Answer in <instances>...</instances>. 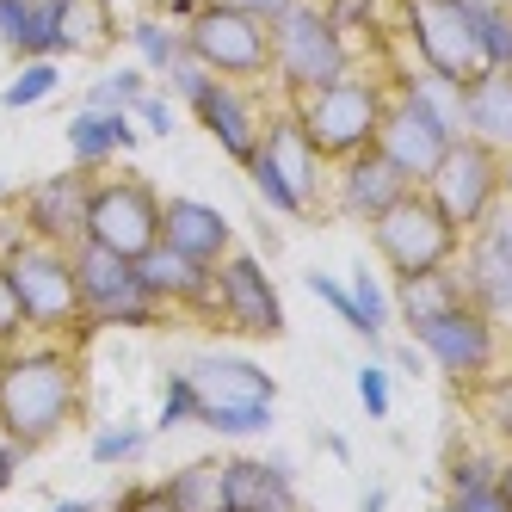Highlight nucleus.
<instances>
[{"instance_id":"obj_53","label":"nucleus","mask_w":512,"mask_h":512,"mask_svg":"<svg viewBox=\"0 0 512 512\" xmlns=\"http://www.w3.org/2000/svg\"><path fill=\"white\" fill-rule=\"evenodd\" d=\"M50 512H99V506H93V500H56Z\"/></svg>"},{"instance_id":"obj_14","label":"nucleus","mask_w":512,"mask_h":512,"mask_svg":"<svg viewBox=\"0 0 512 512\" xmlns=\"http://www.w3.org/2000/svg\"><path fill=\"white\" fill-rule=\"evenodd\" d=\"M469 235H475L469 241V266H463L469 303L482 315H494V321H512V204L500 198Z\"/></svg>"},{"instance_id":"obj_6","label":"nucleus","mask_w":512,"mask_h":512,"mask_svg":"<svg viewBox=\"0 0 512 512\" xmlns=\"http://www.w3.org/2000/svg\"><path fill=\"white\" fill-rule=\"evenodd\" d=\"M68 260H75L87 327H155L167 315V303L149 297L136 260H124V253L99 247V241H75V247H68Z\"/></svg>"},{"instance_id":"obj_29","label":"nucleus","mask_w":512,"mask_h":512,"mask_svg":"<svg viewBox=\"0 0 512 512\" xmlns=\"http://www.w3.org/2000/svg\"><path fill=\"white\" fill-rule=\"evenodd\" d=\"M303 284H309L315 297L346 321V334H352V340H364L371 352H383V340H389V334H377V327H371V315H364V309H358V297H352V284H340L334 272H303Z\"/></svg>"},{"instance_id":"obj_2","label":"nucleus","mask_w":512,"mask_h":512,"mask_svg":"<svg viewBox=\"0 0 512 512\" xmlns=\"http://www.w3.org/2000/svg\"><path fill=\"white\" fill-rule=\"evenodd\" d=\"M0 272H7L13 297L31 321V334H81L87 309H81V284H75V260L68 247L44 241V235H0Z\"/></svg>"},{"instance_id":"obj_49","label":"nucleus","mask_w":512,"mask_h":512,"mask_svg":"<svg viewBox=\"0 0 512 512\" xmlns=\"http://www.w3.org/2000/svg\"><path fill=\"white\" fill-rule=\"evenodd\" d=\"M204 7V0H161V13H167V25H186L192 13Z\"/></svg>"},{"instance_id":"obj_34","label":"nucleus","mask_w":512,"mask_h":512,"mask_svg":"<svg viewBox=\"0 0 512 512\" xmlns=\"http://www.w3.org/2000/svg\"><path fill=\"white\" fill-rule=\"evenodd\" d=\"M475 38L494 75H512V7H475Z\"/></svg>"},{"instance_id":"obj_24","label":"nucleus","mask_w":512,"mask_h":512,"mask_svg":"<svg viewBox=\"0 0 512 512\" xmlns=\"http://www.w3.org/2000/svg\"><path fill=\"white\" fill-rule=\"evenodd\" d=\"M463 136L512 155V75H488L463 87Z\"/></svg>"},{"instance_id":"obj_56","label":"nucleus","mask_w":512,"mask_h":512,"mask_svg":"<svg viewBox=\"0 0 512 512\" xmlns=\"http://www.w3.org/2000/svg\"><path fill=\"white\" fill-rule=\"evenodd\" d=\"M463 7H512V0H463Z\"/></svg>"},{"instance_id":"obj_15","label":"nucleus","mask_w":512,"mask_h":512,"mask_svg":"<svg viewBox=\"0 0 512 512\" xmlns=\"http://www.w3.org/2000/svg\"><path fill=\"white\" fill-rule=\"evenodd\" d=\"M216 315L229 327L253 340H278L284 334V303H278V284L266 278V266L253 260V253H229L223 266H216Z\"/></svg>"},{"instance_id":"obj_9","label":"nucleus","mask_w":512,"mask_h":512,"mask_svg":"<svg viewBox=\"0 0 512 512\" xmlns=\"http://www.w3.org/2000/svg\"><path fill=\"white\" fill-rule=\"evenodd\" d=\"M87 241L124 253V260H142L161 241V192L142 173H93Z\"/></svg>"},{"instance_id":"obj_32","label":"nucleus","mask_w":512,"mask_h":512,"mask_svg":"<svg viewBox=\"0 0 512 512\" xmlns=\"http://www.w3.org/2000/svg\"><path fill=\"white\" fill-rule=\"evenodd\" d=\"M149 445H155V426H142V420L99 426V432H93V463H99V469H118V463H136Z\"/></svg>"},{"instance_id":"obj_22","label":"nucleus","mask_w":512,"mask_h":512,"mask_svg":"<svg viewBox=\"0 0 512 512\" xmlns=\"http://www.w3.org/2000/svg\"><path fill=\"white\" fill-rule=\"evenodd\" d=\"M229 512H303L297 475L284 457H229Z\"/></svg>"},{"instance_id":"obj_54","label":"nucleus","mask_w":512,"mask_h":512,"mask_svg":"<svg viewBox=\"0 0 512 512\" xmlns=\"http://www.w3.org/2000/svg\"><path fill=\"white\" fill-rule=\"evenodd\" d=\"M500 198L512 204V155H506V167H500Z\"/></svg>"},{"instance_id":"obj_40","label":"nucleus","mask_w":512,"mask_h":512,"mask_svg":"<svg viewBox=\"0 0 512 512\" xmlns=\"http://www.w3.org/2000/svg\"><path fill=\"white\" fill-rule=\"evenodd\" d=\"M488 482H500V463H494L488 451H463V457L451 463V488H457V494H469V488H488Z\"/></svg>"},{"instance_id":"obj_37","label":"nucleus","mask_w":512,"mask_h":512,"mask_svg":"<svg viewBox=\"0 0 512 512\" xmlns=\"http://www.w3.org/2000/svg\"><path fill=\"white\" fill-rule=\"evenodd\" d=\"M204 81H210V68H204L192 50H179V62H173L167 75H161V93H167V99H179V105H192Z\"/></svg>"},{"instance_id":"obj_4","label":"nucleus","mask_w":512,"mask_h":512,"mask_svg":"<svg viewBox=\"0 0 512 512\" xmlns=\"http://www.w3.org/2000/svg\"><path fill=\"white\" fill-rule=\"evenodd\" d=\"M346 68H352V38L327 19L321 0H297L284 19H272V81L290 99L340 81Z\"/></svg>"},{"instance_id":"obj_10","label":"nucleus","mask_w":512,"mask_h":512,"mask_svg":"<svg viewBox=\"0 0 512 512\" xmlns=\"http://www.w3.org/2000/svg\"><path fill=\"white\" fill-rule=\"evenodd\" d=\"M500 167H506L500 149H488V142H475V136H457L420 192H426V198H432V204L469 235V229L500 204Z\"/></svg>"},{"instance_id":"obj_3","label":"nucleus","mask_w":512,"mask_h":512,"mask_svg":"<svg viewBox=\"0 0 512 512\" xmlns=\"http://www.w3.org/2000/svg\"><path fill=\"white\" fill-rule=\"evenodd\" d=\"M297 105V118L303 130L315 136V149L327 155V167H340L346 155L358 149H371L377 130H383V112H389V93L377 75H358V68H346L340 81H327L303 99H290Z\"/></svg>"},{"instance_id":"obj_58","label":"nucleus","mask_w":512,"mask_h":512,"mask_svg":"<svg viewBox=\"0 0 512 512\" xmlns=\"http://www.w3.org/2000/svg\"><path fill=\"white\" fill-rule=\"evenodd\" d=\"M438 512H457V506H438Z\"/></svg>"},{"instance_id":"obj_55","label":"nucleus","mask_w":512,"mask_h":512,"mask_svg":"<svg viewBox=\"0 0 512 512\" xmlns=\"http://www.w3.org/2000/svg\"><path fill=\"white\" fill-rule=\"evenodd\" d=\"M13 198H19V192H13V179H7V173H0V210H7Z\"/></svg>"},{"instance_id":"obj_44","label":"nucleus","mask_w":512,"mask_h":512,"mask_svg":"<svg viewBox=\"0 0 512 512\" xmlns=\"http://www.w3.org/2000/svg\"><path fill=\"white\" fill-rule=\"evenodd\" d=\"M451 506H457V512H512V494H506L500 482H488V488H469V494H457Z\"/></svg>"},{"instance_id":"obj_47","label":"nucleus","mask_w":512,"mask_h":512,"mask_svg":"<svg viewBox=\"0 0 512 512\" xmlns=\"http://www.w3.org/2000/svg\"><path fill=\"white\" fill-rule=\"evenodd\" d=\"M112 512H161V488H130V494H118Z\"/></svg>"},{"instance_id":"obj_19","label":"nucleus","mask_w":512,"mask_h":512,"mask_svg":"<svg viewBox=\"0 0 512 512\" xmlns=\"http://www.w3.org/2000/svg\"><path fill=\"white\" fill-rule=\"evenodd\" d=\"M161 241L173 253H186L198 266H223L235 253V229L216 204H198V198H161Z\"/></svg>"},{"instance_id":"obj_17","label":"nucleus","mask_w":512,"mask_h":512,"mask_svg":"<svg viewBox=\"0 0 512 512\" xmlns=\"http://www.w3.org/2000/svg\"><path fill=\"white\" fill-rule=\"evenodd\" d=\"M192 118L204 124V136H216V149H223L229 161H253L260 155V130H266V112H260V99H253L241 81H223V75H210L192 99Z\"/></svg>"},{"instance_id":"obj_57","label":"nucleus","mask_w":512,"mask_h":512,"mask_svg":"<svg viewBox=\"0 0 512 512\" xmlns=\"http://www.w3.org/2000/svg\"><path fill=\"white\" fill-rule=\"evenodd\" d=\"M500 488H506V494H512V463H506V469H500Z\"/></svg>"},{"instance_id":"obj_31","label":"nucleus","mask_w":512,"mask_h":512,"mask_svg":"<svg viewBox=\"0 0 512 512\" xmlns=\"http://www.w3.org/2000/svg\"><path fill=\"white\" fill-rule=\"evenodd\" d=\"M198 426L216 438H266L278 414H272V401H235V408H198Z\"/></svg>"},{"instance_id":"obj_33","label":"nucleus","mask_w":512,"mask_h":512,"mask_svg":"<svg viewBox=\"0 0 512 512\" xmlns=\"http://www.w3.org/2000/svg\"><path fill=\"white\" fill-rule=\"evenodd\" d=\"M155 87V75H149V68H112V75H99L93 87H87V105H93V112H130V105L142 99V93H149Z\"/></svg>"},{"instance_id":"obj_23","label":"nucleus","mask_w":512,"mask_h":512,"mask_svg":"<svg viewBox=\"0 0 512 512\" xmlns=\"http://www.w3.org/2000/svg\"><path fill=\"white\" fill-rule=\"evenodd\" d=\"M142 142L136 118L130 112H93V105H81L75 118H68V161L87 167V173H105L118 155H130Z\"/></svg>"},{"instance_id":"obj_36","label":"nucleus","mask_w":512,"mask_h":512,"mask_svg":"<svg viewBox=\"0 0 512 512\" xmlns=\"http://www.w3.org/2000/svg\"><path fill=\"white\" fill-rule=\"evenodd\" d=\"M247 179H253V192H260V204H266L272 216H309V210L297 204V192H290V186H284V179H278V173H272L260 155L247 161Z\"/></svg>"},{"instance_id":"obj_50","label":"nucleus","mask_w":512,"mask_h":512,"mask_svg":"<svg viewBox=\"0 0 512 512\" xmlns=\"http://www.w3.org/2000/svg\"><path fill=\"white\" fill-rule=\"evenodd\" d=\"M395 364H401L408 377H420V371H426V352H420V346H395Z\"/></svg>"},{"instance_id":"obj_41","label":"nucleus","mask_w":512,"mask_h":512,"mask_svg":"<svg viewBox=\"0 0 512 512\" xmlns=\"http://www.w3.org/2000/svg\"><path fill=\"white\" fill-rule=\"evenodd\" d=\"M358 401H364L371 420H389V371H383V364H364V371H358Z\"/></svg>"},{"instance_id":"obj_45","label":"nucleus","mask_w":512,"mask_h":512,"mask_svg":"<svg viewBox=\"0 0 512 512\" xmlns=\"http://www.w3.org/2000/svg\"><path fill=\"white\" fill-rule=\"evenodd\" d=\"M488 426L512 445V377H500V383L488 389Z\"/></svg>"},{"instance_id":"obj_38","label":"nucleus","mask_w":512,"mask_h":512,"mask_svg":"<svg viewBox=\"0 0 512 512\" xmlns=\"http://www.w3.org/2000/svg\"><path fill=\"white\" fill-rule=\"evenodd\" d=\"M130 118H136V130L149 136V142H161V136H173V99L161 87H149V93L130 105Z\"/></svg>"},{"instance_id":"obj_26","label":"nucleus","mask_w":512,"mask_h":512,"mask_svg":"<svg viewBox=\"0 0 512 512\" xmlns=\"http://www.w3.org/2000/svg\"><path fill=\"white\" fill-rule=\"evenodd\" d=\"M161 512H229V469L216 457H198L161 482Z\"/></svg>"},{"instance_id":"obj_27","label":"nucleus","mask_w":512,"mask_h":512,"mask_svg":"<svg viewBox=\"0 0 512 512\" xmlns=\"http://www.w3.org/2000/svg\"><path fill=\"white\" fill-rule=\"evenodd\" d=\"M457 303H469V290H463V278H457L451 266L395 278V309H401V321H408V327H420V321H432V315H445V309H457Z\"/></svg>"},{"instance_id":"obj_25","label":"nucleus","mask_w":512,"mask_h":512,"mask_svg":"<svg viewBox=\"0 0 512 512\" xmlns=\"http://www.w3.org/2000/svg\"><path fill=\"white\" fill-rule=\"evenodd\" d=\"M50 13H56V62H62V56L105 50V44L118 38L112 0H50Z\"/></svg>"},{"instance_id":"obj_39","label":"nucleus","mask_w":512,"mask_h":512,"mask_svg":"<svg viewBox=\"0 0 512 512\" xmlns=\"http://www.w3.org/2000/svg\"><path fill=\"white\" fill-rule=\"evenodd\" d=\"M352 297H358V309H364V315H371L377 334L395 321V303H389V290L377 284V272H352Z\"/></svg>"},{"instance_id":"obj_5","label":"nucleus","mask_w":512,"mask_h":512,"mask_svg":"<svg viewBox=\"0 0 512 512\" xmlns=\"http://www.w3.org/2000/svg\"><path fill=\"white\" fill-rule=\"evenodd\" d=\"M371 241H377V260H383L395 278L451 266L457 253H463V229H457L420 186H414L408 198H395V204L377 216V223H371Z\"/></svg>"},{"instance_id":"obj_1","label":"nucleus","mask_w":512,"mask_h":512,"mask_svg":"<svg viewBox=\"0 0 512 512\" xmlns=\"http://www.w3.org/2000/svg\"><path fill=\"white\" fill-rule=\"evenodd\" d=\"M81 408V364L62 346H7L0 352V438L31 457L38 445L75 420Z\"/></svg>"},{"instance_id":"obj_8","label":"nucleus","mask_w":512,"mask_h":512,"mask_svg":"<svg viewBox=\"0 0 512 512\" xmlns=\"http://www.w3.org/2000/svg\"><path fill=\"white\" fill-rule=\"evenodd\" d=\"M401 25H408V44L426 62V75L438 81H482L488 62H482V38H475V7L463 0H395Z\"/></svg>"},{"instance_id":"obj_11","label":"nucleus","mask_w":512,"mask_h":512,"mask_svg":"<svg viewBox=\"0 0 512 512\" xmlns=\"http://www.w3.org/2000/svg\"><path fill=\"white\" fill-rule=\"evenodd\" d=\"M451 142H457V130L438 118L414 87H395L389 112H383V130H377V149H383L401 173H408L414 186H426V179H432V167L445 161Z\"/></svg>"},{"instance_id":"obj_35","label":"nucleus","mask_w":512,"mask_h":512,"mask_svg":"<svg viewBox=\"0 0 512 512\" xmlns=\"http://www.w3.org/2000/svg\"><path fill=\"white\" fill-rule=\"evenodd\" d=\"M179 426H198V389L186 371L161 383V414H155V432H179Z\"/></svg>"},{"instance_id":"obj_16","label":"nucleus","mask_w":512,"mask_h":512,"mask_svg":"<svg viewBox=\"0 0 512 512\" xmlns=\"http://www.w3.org/2000/svg\"><path fill=\"white\" fill-rule=\"evenodd\" d=\"M260 161L284 179L290 192H297V204H303V210H315V204H321V192H327V155L315 149V136L303 130L297 105H284V112H266V130H260Z\"/></svg>"},{"instance_id":"obj_12","label":"nucleus","mask_w":512,"mask_h":512,"mask_svg":"<svg viewBox=\"0 0 512 512\" xmlns=\"http://www.w3.org/2000/svg\"><path fill=\"white\" fill-rule=\"evenodd\" d=\"M408 334H414V346L426 352V364H438L445 377H482L488 364H494V346H500L494 315H482L475 303H457V309H445V315L408 327Z\"/></svg>"},{"instance_id":"obj_21","label":"nucleus","mask_w":512,"mask_h":512,"mask_svg":"<svg viewBox=\"0 0 512 512\" xmlns=\"http://www.w3.org/2000/svg\"><path fill=\"white\" fill-rule=\"evenodd\" d=\"M136 272H142V284H149L155 303H179V309L216 315V266H198V260H186V253H173L167 241H155L136 260Z\"/></svg>"},{"instance_id":"obj_13","label":"nucleus","mask_w":512,"mask_h":512,"mask_svg":"<svg viewBox=\"0 0 512 512\" xmlns=\"http://www.w3.org/2000/svg\"><path fill=\"white\" fill-rule=\"evenodd\" d=\"M87 204H93V173H87V167L50 173V179H38V186H25V192L13 198L19 229H25V235H44V241H56V247L87 241Z\"/></svg>"},{"instance_id":"obj_30","label":"nucleus","mask_w":512,"mask_h":512,"mask_svg":"<svg viewBox=\"0 0 512 512\" xmlns=\"http://www.w3.org/2000/svg\"><path fill=\"white\" fill-rule=\"evenodd\" d=\"M130 44H136V62L149 68V75L161 81L167 68L179 62V50H186V25H167V19H136L130 25Z\"/></svg>"},{"instance_id":"obj_43","label":"nucleus","mask_w":512,"mask_h":512,"mask_svg":"<svg viewBox=\"0 0 512 512\" xmlns=\"http://www.w3.org/2000/svg\"><path fill=\"white\" fill-rule=\"evenodd\" d=\"M321 7H327V19H334V25L346 31V38H352V31H364V25L377 19L383 0H321Z\"/></svg>"},{"instance_id":"obj_51","label":"nucleus","mask_w":512,"mask_h":512,"mask_svg":"<svg viewBox=\"0 0 512 512\" xmlns=\"http://www.w3.org/2000/svg\"><path fill=\"white\" fill-rule=\"evenodd\" d=\"M389 506V488H364V500H358V512H383Z\"/></svg>"},{"instance_id":"obj_52","label":"nucleus","mask_w":512,"mask_h":512,"mask_svg":"<svg viewBox=\"0 0 512 512\" xmlns=\"http://www.w3.org/2000/svg\"><path fill=\"white\" fill-rule=\"evenodd\" d=\"M321 445H327V457H340V463L352 457V445H346V438H340V432H321Z\"/></svg>"},{"instance_id":"obj_7","label":"nucleus","mask_w":512,"mask_h":512,"mask_svg":"<svg viewBox=\"0 0 512 512\" xmlns=\"http://www.w3.org/2000/svg\"><path fill=\"white\" fill-rule=\"evenodd\" d=\"M186 50L223 81H272V19H253L241 7H204L186 19Z\"/></svg>"},{"instance_id":"obj_48","label":"nucleus","mask_w":512,"mask_h":512,"mask_svg":"<svg viewBox=\"0 0 512 512\" xmlns=\"http://www.w3.org/2000/svg\"><path fill=\"white\" fill-rule=\"evenodd\" d=\"M19 463H25V451L13 445V438H0V494L13 488V475H19Z\"/></svg>"},{"instance_id":"obj_18","label":"nucleus","mask_w":512,"mask_h":512,"mask_svg":"<svg viewBox=\"0 0 512 512\" xmlns=\"http://www.w3.org/2000/svg\"><path fill=\"white\" fill-rule=\"evenodd\" d=\"M414 192V179L401 173L377 142L371 149H358V155H346L340 161V173H334V198H340V210L346 216H358V223H377V216L395 204V198H408Z\"/></svg>"},{"instance_id":"obj_46","label":"nucleus","mask_w":512,"mask_h":512,"mask_svg":"<svg viewBox=\"0 0 512 512\" xmlns=\"http://www.w3.org/2000/svg\"><path fill=\"white\" fill-rule=\"evenodd\" d=\"M216 7H241V13H253V19H284L297 0H216Z\"/></svg>"},{"instance_id":"obj_28","label":"nucleus","mask_w":512,"mask_h":512,"mask_svg":"<svg viewBox=\"0 0 512 512\" xmlns=\"http://www.w3.org/2000/svg\"><path fill=\"white\" fill-rule=\"evenodd\" d=\"M62 93V62L56 56H31L19 75L0 87V112H31V105H44Z\"/></svg>"},{"instance_id":"obj_20","label":"nucleus","mask_w":512,"mask_h":512,"mask_svg":"<svg viewBox=\"0 0 512 512\" xmlns=\"http://www.w3.org/2000/svg\"><path fill=\"white\" fill-rule=\"evenodd\" d=\"M186 377L198 389V408H235V401H278V383L266 364H253L241 352H198L186 364Z\"/></svg>"},{"instance_id":"obj_42","label":"nucleus","mask_w":512,"mask_h":512,"mask_svg":"<svg viewBox=\"0 0 512 512\" xmlns=\"http://www.w3.org/2000/svg\"><path fill=\"white\" fill-rule=\"evenodd\" d=\"M25 334H31V321H25V309H19V297H13L7 272H0V352H7V346H19Z\"/></svg>"}]
</instances>
